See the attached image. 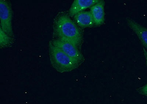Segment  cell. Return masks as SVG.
I'll use <instances>...</instances> for the list:
<instances>
[{
	"mask_svg": "<svg viewBox=\"0 0 147 104\" xmlns=\"http://www.w3.org/2000/svg\"><path fill=\"white\" fill-rule=\"evenodd\" d=\"M105 2H99L90 8V12L96 26H100L103 24L105 21Z\"/></svg>",
	"mask_w": 147,
	"mask_h": 104,
	"instance_id": "8",
	"label": "cell"
},
{
	"mask_svg": "<svg viewBox=\"0 0 147 104\" xmlns=\"http://www.w3.org/2000/svg\"><path fill=\"white\" fill-rule=\"evenodd\" d=\"M12 10L11 5L6 0L0 1L1 28L5 33L14 38L12 20Z\"/></svg>",
	"mask_w": 147,
	"mask_h": 104,
	"instance_id": "3",
	"label": "cell"
},
{
	"mask_svg": "<svg viewBox=\"0 0 147 104\" xmlns=\"http://www.w3.org/2000/svg\"><path fill=\"white\" fill-rule=\"evenodd\" d=\"M143 53H144V57H145L146 64V65L147 67V51L145 50V49L144 48V47H143Z\"/></svg>",
	"mask_w": 147,
	"mask_h": 104,
	"instance_id": "11",
	"label": "cell"
},
{
	"mask_svg": "<svg viewBox=\"0 0 147 104\" xmlns=\"http://www.w3.org/2000/svg\"><path fill=\"white\" fill-rule=\"evenodd\" d=\"M74 21L81 28H92L94 25V19L90 11H83L73 17Z\"/></svg>",
	"mask_w": 147,
	"mask_h": 104,
	"instance_id": "7",
	"label": "cell"
},
{
	"mask_svg": "<svg viewBox=\"0 0 147 104\" xmlns=\"http://www.w3.org/2000/svg\"><path fill=\"white\" fill-rule=\"evenodd\" d=\"M53 34L55 39L71 43L81 48L83 36L80 28L65 12L58 13L54 19Z\"/></svg>",
	"mask_w": 147,
	"mask_h": 104,
	"instance_id": "1",
	"label": "cell"
},
{
	"mask_svg": "<svg viewBox=\"0 0 147 104\" xmlns=\"http://www.w3.org/2000/svg\"><path fill=\"white\" fill-rule=\"evenodd\" d=\"M137 90L140 95L147 97V83L141 87L138 88Z\"/></svg>",
	"mask_w": 147,
	"mask_h": 104,
	"instance_id": "10",
	"label": "cell"
},
{
	"mask_svg": "<svg viewBox=\"0 0 147 104\" xmlns=\"http://www.w3.org/2000/svg\"><path fill=\"white\" fill-rule=\"evenodd\" d=\"M0 47L1 48L11 46L14 43V38L5 33L2 28L0 30Z\"/></svg>",
	"mask_w": 147,
	"mask_h": 104,
	"instance_id": "9",
	"label": "cell"
},
{
	"mask_svg": "<svg viewBox=\"0 0 147 104\" xmlns=\"http://www.w3.org/2000/svg\"><path fill=\"white\" fill-rule=\"evenodd\" d=\"M49 53L51 65L59 72H71L82 64L67 55L51 42L49 45Z\"/></svg>",
	"mask_w": 147,
	"mask_h": 104,
	"instance_id": "2",
	"label": "cell"
},
{
	"mask_svg": "<svg viewBox=\"0 0 147 104\" xmlns=\"http://www.w3.org/2000/svg\"><path fill=\"white\" fill-rule=\"evenodd\" d=\"M54 45L62 50L71 58L82 63L85 60L84 57L79 49L69 42L54 39L50 41Z\"/></svg>",
	"mask_w": 147,
	"mask_h": 104,
	"instance_id": "4",
	"label": "cell"
},
{
	"mask_svg": "<svg viewBox=\"0 0 147 104\" xmlns=\"http://www.w3.org/2000/svg\"><path fill=\"white\" fill-rule=\"evenodd\" d=\"M127 24L137 35L144 48L147 51V28L143 26L129 17L127 18Z\"/></svg>",
	"mask_w": 147,
	"mask_h": 104,
	"instance_id": "5",
	"label": "cell"
},
{
	"mask_svg": "<svg viewBox=\"0 0 147 104\" xmlns=\"http://www.w3.org/2000/svg\"><path fill=\"white\" fill-rule=\"evenodd\" d=\"M99 1V0H75L69 9V15L70 17H73L78 13L91 7Z\"/></svg>",
	"mask_w": 147,
	"mask_h": 104,
	"instance_id": "6",
	"label": "cell"
}]
</instances>
